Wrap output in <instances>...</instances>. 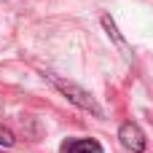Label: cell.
<instances>
[{"label":"cell","mask_w":153,"mask_h":153,"mask_svg":"<svg viewBox=\"0 0 153 153\" xmlns=\"http://www.w3.org/2000/svg\"><path fill=\"white\" fill-rule=\"evenodd\" d=\"M48 81H51V86L62 94V97H67V102H73L75 108H81V110H86V113H91V116H97V118H102L105 116V110L100 108V102L86 91V89H81L78 83H73V81H65V78H59V75H46Z\"/></svg>","instance_id":"6da1fadb"},{"label":"cell","mask_w":153,"mask_h":153,"mask_svg":"<svg viewBox=\"0 0 153 153\" xmlns=\"http://www.w3.org/2000/svg\"><path fill=\"white\" fill-rule=\"evenodd\" d=\"M118 140H121V145H124L126 151H132V153H145V148H148L145 132H143L134 121L121 124V129H118Z\"/></svg>","instance_id":"7a4b0ae2"},{"label":"cell","mask_w":153,"mask_h":153,"mask_svg":"<svg viewBox=\"0 0 153 153\" xmlns=\"http://www.w3.org/2000/svg\"><path fill=\"white\" fill-rule=\"evenodd\" d=\"M62 153H105L102 145L91 137H73V140H65L62 143Z\"/></svg>","instance_id":"3957f363"},{"label":"cell","mask_w":153,"mask_h":153,"mask_svg":"<svg viewBox=\"0 0 153 153\" xmlns=\"http://www.w3.org/2000/svg\"><path fill=\"white\" fill-rule=\"evenodd\" d=\"M102 27H105V32H108V35H110V38H113V40H116V46H118V48H124V51H126V40H124V38H121V32H118V30H116V22H113V19H110V16H108V13H102Z\"/></svg>","instance_id":"277c9868"},{"label":"cell","mask_w":153,"mask_h":153,"mask_svg":"<svg viewBox=\"0 0 153 153\" xmlns=\"http://www.w3.org/2000/svg\"><path fill=\"white\" fill-rule=\"evenodd\" d=\"M13 143H16L13 132L8 126H0V148H13Z\"/></svg>","instance_id":"5b68a950"}]
</instances>
